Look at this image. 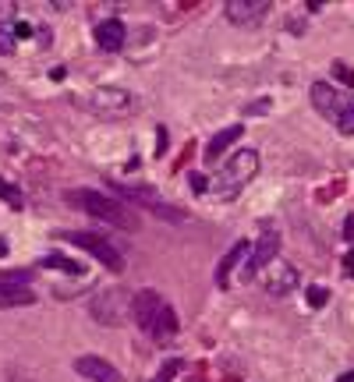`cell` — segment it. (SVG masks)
Segmentation results:
<instances>
[{
    "instance_id": "obj_1",
    "label": "cell",
    "mask_w": 354,
    "mask_h": 382,
    "mask_svg": "<svg viewBox=\"0 0 354 382\" xmlns=\"http://www.w3.org/2000/svg\"><path fill=\"white\" fill-rule=\"evenodd\" d=\"M64 198H68L71 205H78L82 212H89L92 220L106 223V227H117V230H139V216H135L128 205H121L117 198L103 195V191H92V188H71V191H64Z\"/></svg>"
},
{
    "instance_id": "obj_2",
    "label": "cell",
    "mask_w": 354,
    "mask_h": 382,
    "mask_svg": "<svg viewBox=\"0 0 354 382\" xmlns=\"http://www.w3.org/2000/svg\"><path fill=\"white\" fill-rule=\"evenodd\" d=\"M255 174H259V152L255 149H238L220 167V174L209 181V195L220 198V202H230V198H238L245 191V184Z\"/></svg>"
},
{
    "instance_id": "obj_3",
    "label": "cell",
    "mask_w": 354,
    "mask_h": 382,
    "mask_svg": "<svg viewBox=\"0 0 354 382\" xmlns=\"http://www.w3.org/2000/svg\"><path fill=\"white\" fill-rule=\"evenodd\" d=\"M132 291L125 287H106V291H96L92 301H89V315L99 322V325H125V318H132Z\"/></svg>"
},
{
    "instance_id": "obj_4",
    "label": "cell",
    "mask_w": 354,
    "mask_h": 382,
    "mask_svg": "<svg viewBox=\"0 0 354 382\" xmlns=\"http://www.w3.org/2000/svg\"><path fill=\"white\" fill-rule=\"evenodd\" d=\"M113 188H117V195L132 198L135 205L149 209L153 216H160V220H170V223H185V212H181V209H174V205H167V202L156 195V188H149V184H128V181H117Z\"/></svg>"
},
{
    "instance_id": "obj_5",
    "label": "cell",
    "mask_w": 354,
    "mask_h": 382,
    "mask_svg": "<svg viewBox=\"0 0 354 382\" xmlns=\"http://www.w3.org/2000/svg\"><path fill=\"white\" fill-rule=\"evenodd\" d=\"M68 244H75V248H82V251H89L96 262H103L110 272H125V255L117 251L106 237H99V234H89V230H71V234H61Z\"/></svg>"
},
{
    "instance_id": "obj_6",
    "label": "cell",
    "mask_w": 354,
    "mask_h": 382,
    "mask_svg": "<svg viewBox=\"0 0 354 382\" xmlns=\"http://www.w3.org/2000/svg\"><path fill=\"white\" fill-rule=\"evenodd\" d=\"M89 110L96 117H128V114H135V96L128 89L106 85V89H96L89 96Z\"/></svg>"
},
{
    "instance_id": "obj_7",
    "label": "cell",
    "mask_w": 354,
    "mask_h": 382,
    "mask_svg": "<svg viewBox=\"0 0 354 382\" xmlns=\"http://www.w3.org/2000/svg\"><path fill=\"white\" fill-rule=\"evenodd\" d=\"M29 280H32L29 269L0 272V308H22V304H32L36 294H32Z\"/></svg>"
},
{
    "instance_id": "obj_8",
    "label": "cell",
    "mask_w": 354,
    "mask_h": 382,
    "mask_svg": "<svg viewBox=\"0 0 354 382\" xmlns=\"http://www.w3.org/2000/svg\"><path fill=\"white\" fill-rule=\"evenodd\" d=\"M280 234L276 230H266L255 244H252V255H248V262L241 265V280L248 284V280H255L262 269H269L273 262H276V255H280Z\"/></svg>"
},
{
    "instance_id": "obj_9",
    "label": "cell",
    "mask_w": 354,
    "mask_h": 382,
    "mask_svg": "<svg viewBox=\"0 0 354 382\" xmlns=\"http://www.w3.org/2000/svg\"><path fill=\"white\" fill-rule=\"evenodd\" d=\"M163 308H167V301H163L160 291L146 287V291H135V297H132V318H135V325L142 333H153V325L163 315Z\"/></svg>"
},
{
    "instance_id": "obj_10",
    "label": "cell",
    "mask_w": 354,
    "mask_h": 382,
    "mask_svg": "<svg viewBox=\"0 0 354 382\" xmlns=\"http://www.w3.org/2000/svg\"><path fill=\"white\" fill-rule=\"evenodd\" d=\"M351 103H354V99L344 96V92H340L337 85H330V82H316V85H312V106H316V110H319L326 121H337Z\"/></svg>"
},
{
    "instance_id": "obj_11",
    "label": "cell",
    "mask_w": 354,
    "mask_h": 382,
    "mask_svg": "<svg viewBox=\"0 0 354 382\" xmlns=\"http://www.w3.org/2000/svg\"><path fill=\"white\" fill-rule=\"evenodd\" d=\"M269 11V0H227L223 15L234 25H259Z\"/></svg>"
},
{
    "instance_id": "obj_12",
    "label": "cell",
    "mask_w": 354,
    "mask_h": 382,
    "mask_svg": "<svg viewBox=\"0 0 354 382\" xmlns=\"http://www.w3.org/2000/svg\"><path fill=\"white\" fill-rule=\"evenodd\" d=\"M75 372H78L82 379H89V382H125L121 372H117L106 358H96V354L75 358Z\"/></svg>"
},
{
    "instance_id": "obj_13",
    "label": "cell",
    "mask_w": 354,
    "mask_h": 382,
    "mask_svg": "<svg viewBox=\"0 0 354 382\" xmlns=\"http://www.w3.org/2000/svg\"><path fill=\"white\" fill-rule=\"evenodd\" d=\"M298 287V269L287 265V262H273L269 265V277H266V294L273 297H283Z\"/></svg>"
},
{
    "instance_id": "obj_14",
    "label": "cell",
    "mask_w": 354,
    "mask_h": 382,
    "mask_svg": "<svg viewBox=\"0 0 354 382\" xmlns=\"http://www.w3.org/2000/svg\"><path fill=\"white\" fill-rule=\"evenodd\" d=\"M125 39H128V29H125V22H121V18H106V22H99V25H96V46H99V50H106V53L121 50V46H125Z\"/></svg>"
},
{
    "instance_id": "obj_15",
    "label": "cell",
    "mask_w": 354,
    "mask_h": 382,
    "mask_svg": "<svg viewBox=\"0 0 354 382\" xmlns=\"http://www.w3.org/2000/svg\"><path fill=\"white\" fill-rule=\"evenodd\" d=\"M248 255H252V244H248V241H238V244H234V248L223 255V262L216 265V284H220V287H230V272L238 269L241 262H248Z\"/></svg>"
},
{
    "instance_id": "obj_16",
    "label": "cell",
    "mask_w": 354,
    "mask_h": 382,
    "mask_svg": "<svg viewBox=\"0 0 354 382\" xmlns=\"http://www.w3.org/2000/svg\"><path fill=\"white\" fill-rule=\"evenodd\" d=\"M241 131H245L241 124H230V128H223L220 135H213V138H209V145H206V152H202V156H206V163H216V159H220V152H227L234 142L241 138Z\"/></svg>"
},
{
    "instance_id": "obj_17",
    "label": "cell",
    "mask_w": 354,
    "mask_h": 382,
    "mask_svg": "<svg viewBox=\"0 0 354 382\" xmlns=\"http://www.w3.org/2000/svg\"><path fill=\"white\" fill-rule=\"evenodd\" d=\"M174 333H177V315H174V308L167 304L163 315L156 318V325H153V333H149V337H153V340H170Z\"/></svg>"
},
{
    "instance_id": "obj_18",
    "label": "cell",
    "mask_w": 354,
    "mask_h": 382,
    "mask_svg": "<svg viewBox=\"0 0 354 382\" xmlns=\"http://www.w3.org/2000/svg\"><path fill=\"white\" fill-rule=\"evenodd\" d=\"M43 265H53V269H61V272H71V277H82V272H85V265H82V262L64 258V255H46V258H43Z\"/></svg>"
},
{
    "instance_id": "obj_19",
    "label": "cell",
    "mask_w": 354,
    "mask_h": 382,
    "mask_svg": "<svg viewBox=\"0 0 354 382\" xmlns=\"http://www.w3.org/2000/svg\"><path fill=\"white\" fill-rule=\"evenodd\" d=\"M0 202H8L15 212H22V209H25V195H22L11 181H4V177H0Z\"/></svg>"
},
{
    "instance_id": "obj_20",
    "label": "cell",
    "mask_w": 354,
    "mask_h": 382,
    "mask_svg": "<svg viewBox=\"0 0 354 382\" xmlns=\"http://www.w3.org/2000/svg\"><path fill=\"white\" fill-rule=\"evenodd\" d=\"M333 124L340 128V135H354V103L347 106V110H344V114H340Z\"/></svg>"
},
{
    "instance_id": "obj_21",
    "label": "cell",
    "mask_w": 354,
    "mask_h": 382,
    "mask_svg": "<svg viewBox=\"0 0 354 382\" xmlns=\"http://www.w3.org/2000/svg\"><path fill=\"white\" fill-rule=\"evenodd\" d=\"M0 53H15V32L0 29Z\"/></svg>"
},
{
    "instance_id": "obj_22",
    "label": "cell",
    "mask_w": 354,
    "mask_h": 382,
    "mask_svg": "<svg viewBox=\"0 0 354 382\" xmlns=\"http://www.w3.org/2000/svg\"><path fill=\"white\" fill-rule=\"evenodd\" d=\"M309 304L312 308H323L326 304V287H309Z\"/></svg>"
},
{
    "instance_id": "obj_23",
    "label": "cell",
    "mask_w": 354,
    "mask_h": 382,
    "mask_svg": "<svg viewBox=\"0 0 354 382\" xmlns=\"http://www.w3.org/2000/svg\"><path fill=\"white\" fill-rule=\"evenodd\" d=\"M188 184H192L195 191H209V181H206L202 174H188Z\"/></svg>"
},
{
    "instance_id": "obj_24",
    "label": "cell",
    "mask_w": 354,
    "mask_h": 382,
    "mask_svg": "<svg viewBox=\"0 0 354 382\" xmlns=\"http://www.w3.org/2000/svg\"><path fill=\"white\" fill-rule=\"evenodd\" d=\"M15 15V4H0V29H4V22H11Z\"/></svg>"
},
{
    "instance_id": "obj_25",
    "label": "cell",
    "mask_w": 354,
    "mask_h": 382,
    "mask_svg": "<svg viewBox=\"0 0 354 382\" xmlns=\"http://www.w3.org/2000/svg\"><path fill=\"white\" fill-rule=\"evenodd\" d=\"M262 110H269V99H262V103H255V106H248V114H262Z\"/></svg>"
},
{
    "instance_id": "obj_26",
    "label": "cell",
    "mask_w": 354,
    "mask_h": 382,
    "mask_svg": "<svg viewBox=\"0 0 354 382\" xmlns=\"http://www.w3.org/2000/svg\"><path fill=\"white\" fill-rule=\"evenodd\" d=\"M347 265H351V272H354V255H351V258H347Z\"/></svg>"
}]
</instances>
